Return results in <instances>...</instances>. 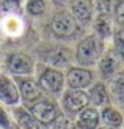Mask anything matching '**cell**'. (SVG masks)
Returning <instances> with one entry per match:
<instances>
[{"label": "cell", "instance_id": "22", "mask_svg": "<svg viewBox=\"0 0 124 129\" xmlns=\"http://www.w3.org/2000/svg\"><path fill=\"white\" fill-rule=\"evenodd\" d=\"M113 41H115V54L121 60H124V28H119L116 31Z\"/></svg>", "mask_w": 124, "mask_h": 129}, {"label": "cell", "instance_id": "9", "mask_svg": "<svg viewBox=\"0 0 124 129\" xmlns=\"http://www.w3.org/2000/svg\"><path fill=\"white\" fill-rule=\"evenodd\" d=\"M71 14L74 16L79 25H87L91 22L94 14L93 2L91 0H72L71 3Z\"/></svg>", "mask_w": 124, "mask_h": 129}, {"label": "cell", "instance_id": "17", "mask_svg": "<svg viewBox=\"0 0 124 129\" xmlns=\"http://www.w3.org/2000/svg\"><path fill=\"white\" fill-rule=\"evenodd\" d=\"M14 117H16L17 123L21 124L22 129H41L39 121H38L28 110H25L22 107H17L14 110Z\"/></svg>", "mask_w": 124, "mask_h": 129}, {"label": "cell", "instance_id": "29", "mask_svg": "<svg viewBox=\"0 0 124 129\" xmlns=\"http://www.w3.org/2000/svg\"><path fill=\"white\" fill-rule=\"evenodd\" d=\"M72 129H74V127H72Z\"/></svg>", "mask_w": 124, "mask_h": 129}, {"label": "cell", "instance_id": "25", "mask_svg": "<svg viewBox=\"0 0 124 129\" xmlns=\"http://www.w3.org/2000/svg\"><path fill=\"white\" fill-rule=\"evenodd\" d=\"M2 10L3 13H10V14H13V13L19 11V2L17 0H6V2H3L2 5Z\"/></svg>", "mask_w": 124, "mask_h": 129}, {"label": "cell", "instance_id": "14", "mask_svg": "<svg viewBox=\"0 0 124 129\" xmlns=\"http://www.w3.org/2000/svg\"><path fill=\"white\" fill-rule=\"evenodd\" d=\"M119 68V61L115 52H107L99 58V73L104 79L112 77Z\"/></svg>", "mask_w": 124, "mask_h": 129}, {"label": "cell", "instance_id": "13", "mask_svg": "<svg viewBox=\"0 0 124 129\" xmlns=\"http://www.w3.org/2000/svg\"><path fill=\"white\" fill-rule=\"evenodd\" d=\"M77 124L80 129H96L99 126V112L94 107H85L77 113Z\"/></svg>", "mask_w": 124, "mask_h": 129}, {"label": "cell", "instance_id": "15", "mask_svg": "<svg viewBox=\"0 0 124 129\" xmlns=\"http://www.w3.org/2000/svg\"><path fill=\"white\" fill-rule=\"evenodd\" d=\"M88 99L90 102H93L94 106H107L108 101H110V96H108V91H107V87L104 83L97 82L94 85H90V90H88Z\"/></svg>", "mask_w": 124, "mask_h": 129}, {"label": "cell", "instance_id": "5", "mask_svg": "<svg viewBox=\"0 0 124 129\" xmlns=\"http://www.w3.org/2000/svg\"><path fill=\"white\" fill-rule=\"evenodd\" d=\"M88 104H90L88 94L85 93L83 90L69 88L63 94V109L69 115H77L82 109H85Z\"/></svg>", "mask_w": 124, "mask_h": 129}, {"label": "cell", "instance_id": "19", "mask_svg": "<svg viewBox=\"0 0 124 129\" xmlns=\"http://www.w3.org/2000/svg\"><path fill=\"white\" fill-rule=\"evenodd\" d=\"M93 8L96 11V14H107V16H110L112 8H113V2L112 0H94Z\"/></svg>", "mask_w": 124, "mask_h": 129}, {"label": "cell", "instance_id": "28", "mask_svg": "<svg viewBox=\"0 0 124 129\" xmlns=\"http://www.w3.org/2000/svg\"><path fill=\"white\" fill-rule=\"evenodd\" d=\"M96 129H119V127H113V126H107V124H105V126H101V127L97 126Z\"/></svg>", "mask_w": 124, "mask_h": 129}, {"label": "cell", "instance_id": "18", "mask_svg": "<svg viewBox=\"0 0 124 129\" xmlns=\"http://www.w3.org/2000/svg\"><path fill=\"white\" fill-rule=\"evenodd\" d=\"M101 120L107 126H113V127H119L122 124V121H124L121 112H118L116 109L108 107V106H105V107H104V110L101 112Z\"/></svg>", "mask_w": 124, "mask_h": 129}, {"label": "cell", "instance_id": "4", "mask_svg": "<svg viewBox=\"0 0 124 129\" xmlns=\"http://www.w3.org/2000/svg\"><path fill=\"white\" fill-rule=\"evenodd\" d=\"M38 83H39V87L44 91H49L52 94H58V93L63 91L66 80H64V76H63L61 71H58L55 68H47L39 76Z\"/></svg>", "mask_w": 124, "mask_h": 129}, {"label": "cell", "instance_id": "10", "mask_svg": "<svg viewBox=\"0 0 124 129\" xmlns=\"http://www.w3.org/2000/svg\"><path fill=\"white\" fill-rule=\"evenodd\" d=\"M0 101L8 106H16L21 101L17 85L5 74H0Z\"/></svg>", "mask_w": 124, "mask_h": 129}, {"label": "cell", "instance_id": "6", "mask_svg": "<svg viewBox=\"0 0 124 129\" xmlns=\"http://www.w3.org/2000/svg\"><path fill=\"white\" fill-rule=\"evenodd\" d=\"M6 69L17 77L30 76L33 73V60L27 54H22V52L11 54L6 60Z\"/></svg>", "mask_w": 124, "mask_h": 129}, {"label": "cell", "instance_id": "20", "mask_svg": "<svg viewBox=\"0 0 124 129\" xmlns=\"http://www.w3.org/2000/svg\"><path fill=\"white\" fill-rule=\"evenodd\" d=\"M27 11L31 16H39L46 11V0H28Z\"/></svg>", "mask_w": 124, "mask_h": 129}, {"label": "cell", "instance_id": "8", "mask_svg": "<svg viewBox=\"0 0 124 129\" xmlns=\"http://www.w3.org/2000/svg\"><path fill=\"white\" fill-rule=\"evenodd\" d=\"M17 90H19L21 98L27 102H35L43 94V88L39 87V83L27 76H22L17 79Z\"/></svg>", "mask_w": 124, "mask_h": 129}, {"label": "cell", "instance_id": "7", "mask_svg": "<svg viewBox=\"0 0 124 129\" xmlns=\"http://www.w3.org/2000/svg\"><path fill=\"white\" fill-rule=\"evenodd\" d=\"M68 87L69 88H75V90H85L93 83V73L90 69L83 68V66H77V68H71L68 71L66 77Z\"/></svg>", "mask_w": 124, "mask_h": 129}, {"label": "cell", "instance_id": "23", "mask_svg": "<svg viewBox=\"0 0 124 129\" xmlns=\"http://www.w3.org/2000/svg\"><path fill=\"white\" fill-rule=\"evenodd\" d=\"M113 11H115L116 24H118L121 28H124V0H118V2H116Z\"/></svg>", "mask_w": 124, "mask_h": 129}, {"label": "cell", "instance_id": "21", "mask_svg": "<svg viewBox=\"0 0 124 129\" xmlns=\"http://www.w3.org/2000/svg\"><path fill=\"white\" fill-rule=\"evenodd\" d=\"M5 28H6V31H8V33L17 35L19 31H21V28H22V24H21V21H19L16 16L10 14L8 17L5 19Z\"/></svg>", "mask_w": 124, "mask_h": 129}, {"label": "cell", "instance_id": "2", "mask_svg": "<svg viewBox=\"0 0 124 129\" xmlns=\"http://www.w3.org/2000/svg\"><path fill=\"white\" fill-rule=\"evenodd\" d=\"M52 33L58 38H71L79 31V24L74 16L68 11H58L54 14L50 22Z\"/></svg>", "mask_w": 124, "mask_h": 129}, {"label": "cell", "instance_id": "16", "mask_svg": "<svg viewBox=\"0 0 124 129\" xmlns=\"http://www.w3.org/2000/svg\"><path fill=\"white\" fill-rule=\"evenodd\" d=\"M93 28L96 31V35L99 38H108L112 36L113 31V25L112 21H110V16L107 14H96V19L93 21Z\"/></svg>", "mask_w": 124, "mask_h": 129}, {"label": "cell", "instance_id": "12", "mask_svg": "<svg viewBox=\"0 0 124 129\" xmlns=\"http://www.w3.org/2000/svg\"><path fill=\"white\" fill-rule=\"evenodd\" d=\"M107 91L108 96H112L115 101L118 102H124V73L116 71V73L107 79Z\"/></svg>", "mask_w": 124, "mask_h": 129}, {"label": "cell", "instance_id": "24", "mask_svg": "<svg viewBox=\"0 0 124 129\" xmlns=\"http://www.w3.org/2000/svg\"><path fill=\"white\" fill-rule=\"evenodd\" d=\"M52 124H54V129H72L71 121L66 117H63V115H58Z\"/></svg>", "mask_w": 124, "mask_h": 129}, {"label": "cell", "instance_id": "3", "mask_svg": "<svg viewBox=\"0 0 124 129\" xmlns=\"http://www.w3.org/2000/svg\"><path fill=\"white\" fill-rule=\"evenodd\" d=\"M30 113L43 124H52L55 121V118L60 115L57 104L49 99L35 101V104L30 107Z\"/></svg>", "mask_w": 124, "mask_h": 129}, {"label": "cell", "instance_id": "1", "mask_svg": "<svg viewBox=\"0 0 124 129\" xmlns=\"http://www.w3.org/2000/svg\"><path fill=\"white\" fill-rule=\"evenodd\" d=\"M104 52V41L97 35H90L77 44L75 60L82 66H93L99 61Z\"/></svg>", "mask_w": 124, "mask_h": 129}, {"label": "cell", "instance_id": "27", "mask_svg": "<svg viewBox=\"0 0 124 129\" xmlns=\"http://www.w3.org/2000/svg\"><path fill=\"white\" fill-rule=\"evenodd\" d=\"M55 5H58V6H66V5H71L72 3V0H52Z\"/></svg>", "mask_w": 124, "mask_h": 129}, {"label": "cell", "instance_id": "26", "mask_svg": "<svg viewBox=\"0 0 124 129\" xmlns=\"http://www.w3.org/2000/svg\"><path fill=\"white\" fill-rule=\"evenodd\" d=\"M0 127H3V129H11L13 127L11 118H10V115L6 113V110L3 107H0Z\"/></svg>", "mask_w": 124, "mask_h": 129}, {"label": "cell", "instance_id": "11", "mask_svg": "<svg viewBox=\"0 0 124 129\" xmlns=\"http://www.w3.org/2000/svg\"><path fill=\"white\" fill-rule=\"evenodd\" d=\"M74 58V54L71 52L68 47H55L47 52L46 55V61L47 64H50L52 68H64L71 63V60Z\"/></svg>", "mask_w": 124, "mask_h": 129}]
</instances>
